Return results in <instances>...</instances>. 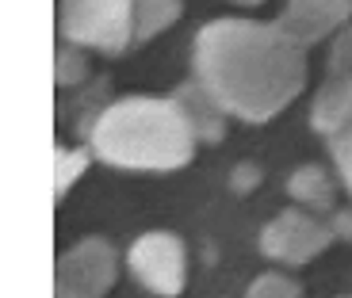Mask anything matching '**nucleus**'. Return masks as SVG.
<instances>
[{"instance_id":"3","label":"nucleus","mask_w":352,"mask_h":298,"mask_svg":"<svg viewBox=\"0 0 352 298\" xmlns=\"http://www.w3.org/2000/svg\"><path fill=\"white\" fill-rule=\"evenodd\" d=\"M58 23L65 43L123 54L134 43V0H62Z\"/></svg>"},{"instance_id":"2","label":"nucleus","mask_w":352,"mask_h":298,"mask_svg":"<svg viewBox=\"0 0 352 298\" xmlns=\"http://www.w3.org/2000/svg\"><path fill=\"white\" fill-rule=\"evenodd\" d=\"M92 153L115 168L138 172H173L192 165L195 138L184 107L176 96H126L96 115L92 123Z\"/></svg>"},{"instance_id":"14","label":"nucleus","mask_w":352,"mask_h":298,"mask_svg":"<svg viewBox=\"0 0 352 298\" xmlns=\"http://www.w3.org/2000/svg\"><path fill=\"white\" fill-rule=\"evenodd\" d=\"M337 77H352V27L349 23L341 27V35L329 46V80Z\"/></svg>"},{"instance_id":"5","label":"nucleus","mask_w":352,"mask_h":298,"mask_svg":"<svg viewBox=\"0 0 352 298\" xmlns=\"http://www.w3.org/2000/svg\"><path fill=\"white\" fill-rule=\"evenodd\" d=\"M126 264H131V275L142 283L146 290L161 298H173L184 290L188 279V249L184 241L168 229H153V233H142L138 241L126 253Z\"/></svg>"},{"instance_id":"8","label":"nucleus","mask_w":352,"mask_h":298,"mask_svg":"<svg viewBox=\"0 0 352 298\" xmlns=\"http://www.w3.org/2000/svg\"><path fill=\"white\" fill-rule=\"evenodd\" d=\"M176 104L184 107L188 123H192V130L199 141H222V134H226V111L214 104V96L199 84V80L176 88Z\"/></svg>"},{"instance_id":"11","label":"nucleus","mask_w":352,"mask_h":298,"mask_svg":"<svg viewBox=\"0 0 352 298\" xmlns=\"http://www.w3.org/2000/svg\"><path fill=\"white\" fill-rule=\"evenodd\" d=\"M88 165H92V153L88 149H58L54 153V195L62 199L80 176H85Z\"/></svg>"},{"instance_id":"12","label":"nucleus","mask_w":352,"mask_h":298,"mask_svg":"<svg viewBox=\"0 0 352 298\" xmlns=\"http://www.w3.org/2000/svg\"><path fill=\"white\" fill-rule=\"evenodd\" d=\"M245 298H302V287L283 272H264L253 279V287L245 290Z\"/></svg>"},{"instance_id":"17","label":"nucleus","mask_w":352,"mask_h":298,"mask_svg":"<svg viewBox=\"0 0 352 298\" xmlns=\"http://www.w3.org/2000/svg\"><path fill=\"white\" fill-rule=\"evenodd\" d=\"M333 237H344V241H352V207H344V211L333 214Z\"/></svg>"},{"instance_id":"13","label":"nucleus","mask_w":352,"mask_h":298,"mask_svg":"<svg viewBox=\"0 0 352 298\" xmlns=\"http://www.w3.org/2000/svg\"><path fill=\"white\" fill-rule=\"evenodd\" d=\"M326 141H329V157H333V165H337V176H341L344 192L352 195V119L341 126V130L329 134Z\"/></svg>"},{"instance_id":"10","label":"nucleus","mask_w":352,"mask_h":298,"mask_svg":"<svg viewBox=\"0 0 352 298\" xmlns=\"http://www.w3.org/2000/svg\"><path fill=\"white\" fill-rule=\"evenodd\" d=\"M180 19V0H134V43H150Z\"/></svg>"},{"instance_id":"16","label":"nucleus","mask_w":352,"mask_h":298,"mask_svg":"<svg viewBox=\"0 0 352 298\" xmlns=\"http://www.w3.org/2000/svg\"><path fill=\"white\" fill-rule=\"evenodd\" d=\"M256 184H261V168L256 165H238L234 172H230V187H234L238 195H249Z\"/></svg>"},{"instance_id":"7","label":"nucleus","mask_w":352,"mask_h":298,"mask_svg":"<svg viewBox=\"0 0 352 298\" xmlns=\"http://www.w3.org/2000/svg\"><path fill=\"white\" fill-rule=\"evenodd\" d=\"M349 16H352V0H287L280 23L302 46H314L326 35L341 31L349 23Z\"/></svg>"},{"instance_id":"15","label":"nucleus","mask_w":352,"mask_h":298,"mask_svg":"<svg viewBox=\"0 0 352 298\" xmlns=\"http://www.w3.org/2000/svg\"><path fill=\"white\" fill-rule=\"evenodd\" d=\"M88 77V62H85V54L77 50V46H62L58 50V84H77V80Z\"/></svg>"},{"instance_id":"1","label":"nucleus","mask_w":352,"mask_h":298,"mask_svg":"<svg viewBox=\"0 0 352 298\" xmlns=\"http://www.w3.org/2000/svg\"><path fill=\"white\" fill-rule=\"evenodd\" d=\"M192 65L214 104L245 123L276 119L307 84V46L280 19H211L195 35Z\"/></svg>"},{"instance_id":"18","label":"nucleus","mask_w":352,"mask_h":298,"mask_svg":"<svg viewBox=\"0 0 352 298\" xmlns=\"http://www.w3.org/2000/svg\"><path fill=\"white\" fill-rule=\"evenodd\" d=\"M234 4H241V8H256V4H264V0H234Z\"/></svg>"},{"instance_id":"6","label":"nucleus","mask_w":352,"mask_h":298,"mask_svg":"<svg viewBox=\"0 0 352 298\" xmlns=\"http://www.w3.org/2000/svg\"><path fill=\"white\" fill-rule=\"evenodd\" d=\"M119 275V253L107 245L104 237H88L80 245H73L69 253L58 260L54 272V290H69V295L85 298H104L115 287Z\"/></svg>"},{"instance_id":"4","label":"nucleus","mask_w":352,"mask_h":298,"mask_svg":"<svg viewBox=\"0 0 352 298\" xmlns=\"http://www.w3.org/2000/svg\"><path fill=\"white\" fill-rule=\"evenodd\" d=\"M333 241V226L314 218V211H280L268 226L261 229V253L276 264L299 268L310 264L329 249Z\"/></svg>"},{"instance_id":"9","label":"nucleus","mask_w":352,"mask_h":298,"mask_svg":"<svg viewBox=\"0 0 352 298\" xmlns=\"http://www.w3.org/2000/svg\"><path fill=\"white\" fill-rule=\"evenodd\" d=\"M287 195L299 203L302 211H333L337 203V180L329 176V168L322 165H302L291 172L287 180Z\"/></svg>"},{"instance_id":"19","label":"nucleus","mask_w":352,"mask_h":298,"mask_svg":"<svg viewBox=\"0 0 352 298\" xmlns=\"http://www.w3.org/2000/svg\"><path fill=\"white\" fill-rule=\"evenodd\" d=\"M54 298H85V295H69V290H54Z\"/></svg>"}]
</instances>
